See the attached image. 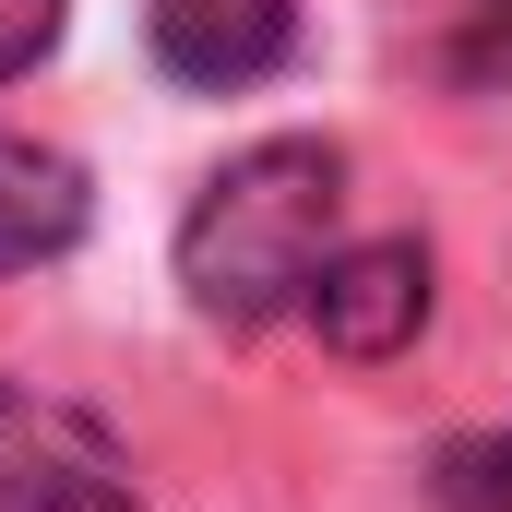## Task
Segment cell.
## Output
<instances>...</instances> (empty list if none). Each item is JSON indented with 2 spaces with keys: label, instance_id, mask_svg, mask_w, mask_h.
I'll list each match as a JSON object with an SVG mask.
<instances>
[{
  "label": "cell",
  "instance_id": "obj_1",
  "mask_svg": "<svg viewBox=\"0 0 512 512\" xmlns=\"http://www.w3.org/2000/svg\"><path fill=\"white\" fill-rule=\"evenodd\" d=\"M346 155L322 131H274L251 155H227L191 215H179V286L203 322H274V310H310L322 262L346 251Z\"/></svg>",
  "mask_w": 512,
  "mask_h": 512
},
{
  "label": "cell",
  "instance_id": "obj_2",
  "mask_svg": "<svg viewBox=\"0 0 512 512\" xmlns=\"http://www.w3.org/2000/svg\"><path fill=\"white\" fill-rule=\"evenodd\" d=\"M0 512H143V489L96 417L48 393H0Z\"/></svg>",
  "mask_w": 512,
  "mask_h": 512
},
{
  "label": "cell",
  "instance_id": "obj_3",
  "mask_svg": "<svg viewBox=\"0 0 512 512\" xmlns=\"http://www.w3.org/2000/svg\"><path fill=\"white\" fill-rule=\"evenodd\" d=\"M143 36H155V72H167V84L239 96L262 72H286L298 0H143Z\"/></svg>",
  "mask_w": 512,
  "mask_h": 512
},
{
  "label": "cell",
  "instance_id": "obj_4",
  "mask_svg": "<svg viewBox=\"0 0 512 512\" xmlns=\"http://www.w3.org/2000/svg\"><path fill=\"white\" fill-rule=\"evenodd\" d=\"M429 322V251L417 239H346L310 286V334L334 358H405Z\"/></svg>",
  "mask_w": 512,
  "mask_h": 512
},
{
  "label": "cell",
  "instance_id": "obj_5",
  "mask_svg": "<svg viewBox=\"0 0 512 512\" xmlns=\"http://www.w3.org/2000/svg\"><path fill=\"white\" fill-rule=\"evenodd\" d=\"M84 215H96L84 167H72L60 143H24V131H0V274H36V262H60L72 239H84Z\"/></svg>",
  "mask_w": 512,
  "mask_h": 512
},
{
  "label": "cell",
  "instance_id": "obj_6",
  "mask_svg": "<svg viewBox=\"0 0 512 512\" xmlns=\"http://www.w3.org/2000/svg\"><path fill=\"white\" fill-rule=\"evenodd\" d=\"M441 501H453V512H512V429L441 453Z\"/></svg>",
  "mask_w": 512,
  "mask_h": 512
},
{
  "label": "cell",
  "instance_id": "obj_7",
  "mask_svg": "<svg viewBox=\"0 0 512 512\" xmlns=\"http://www.w3.org/2000/svg\"><path fill=\"white\" fill-rule=\"evenodd\" d=\"M48 48H60V0H0V84L36 72Z\"/></svg>",
  "mask_w": 512,
  "mask_h": 512
}]
</instances>
